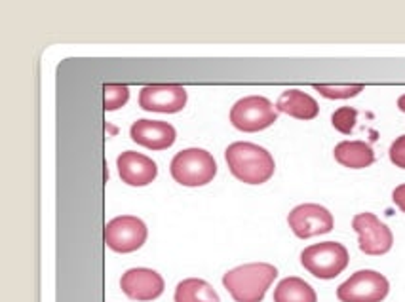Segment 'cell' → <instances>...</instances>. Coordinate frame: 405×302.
Listing matches in <instances>:
<instances>
[{"label": "cell", "mask_w": 405, "mask_h": 302, "mask_svg": "<svg viewBox=\"0 0 405 302\" xmlns=\"http://www.w3.org/2000/svg\"><path fill=\"white\" fill-rule=\"evenodd\" d=\"M230 173L245 185H263L274 175L276 164L272 154L259 144L232 143L225 151Z\"/></svg>", "instance_id": "cell-1"}, {"label": "cell", "mask_w": 405, "mask_h": 302, "mask_svg": "<svg viewBox=\"0 0 405 302\" xmlns=\"http://www.w3.org/2000/svg\"><path fill=\"white\" fill-rule=\"evenodd\" d=\"M276 278V266L268 263H249L225 274L223 285L236 302H263Z\"/></svg>", "instance_id": "cell-2"}, {"label": "cell", "mask_w": 405, "mask_h": 302, "mask_svg": "<svg viewBox=\"0 0 405 302\" xmlns=\"http://www.w3.org/2000/svg\"><path fill=\"white\" fill-rule=\"evenodd\" d=\"M348 249L339 242L314 243L301 253V265L318 280H333L348 266Z\"/></svg>", "instance_id": "cell-3"}, {"label": "cell", "mask_w": 405, "mask_h": 302, "mask_svg": "<svg viewBox=\"0 0 405 302\" xmlns=\"http://www.w3.org/2000/svg\"><path fill=\"white\" fill-rule=\"evenodd\" d=\"M169 173L183 187H204L214 181L217 164L204 149H185L173 156Z\"/></svg>", "instance_id": "cell-4"}, {"label": "cell", "mask_w": 405, "mask_h": 302, "mask_svg": "<svg viewBox=\"0 0 405 302\" xmlns=\"http://www.w3.org/2000/svg\"><path fill=\"white\" fill-rule=\"evenodd\" d=\"M390 293V281L377 270H358L337 287L341 302H382Z\"/></svg>", "instance_id": "cell-5"}, {"label": "cell", "mask_w": 405, "mask_h": 302, "mask_svg": "<svg viewBox=\"0 0 405 302\" xmlns=\"http://www.w3.org/2000/svg\"><path fill=\"white\" fill-rule=\"evenodd\" d=\"M278 118V113L272 103L263 95H247L236 101L230 111L232 126L244 133H257L270 128Z\"/></svg>", "instance_id": "cell-6"}, {"label": "cell", "mask_w": 405, "mask_h": 302, "mask_svg": "<svg viewBox=\"0 0 405 302\" xmlns=\"http://www.w3.org/2000/svg\"><path fill=\"white\" fill-rule=\"evenodd\" d=\"M103 236H105L109 249L126 255V253H133L139 247H143L149 230H147L145 223L138 217L122 215V217L109 220Z\"/></svg>", "instance_id": "cell-7"}, {"label": "cell", "mask_w": 405, "mask_h": 302, "mask_svg": "<svg viewBox=\"0 0 405 302\" xmlns=\"http://www.w3.org/2000/svg\"><path fill=\"white\" fill-rule=\"evenodd\" d=\"M352 228L358 234L359 249L369 257L386 255L394 245V236L384 223L373 213H359L352 219Z\"/></svg>", "instance_id": "cell-8"}, {"label": "cell", "mask_w": 405, "mask_h": 302, "mask_svg": "<svg viewBox=\"0 0 405 302\" xmlns=\"http://www.w3.org/2000/svg\"><path fill=\"white\" fill-rule=\"evenodd\" d=\"M288 223H290L293 234L301 240L328 234L335 227V219H333L331 211L318 204H301L293 207L288 215Z\"/></svg>", "instance_id": "cell-9"}, {"label": "cell", "mask_w": 405, "mask_h": 302, "mask_svg": "<svg viewBox=\"0 0 405 302\" xmlns=\"http://www.w3.org/2000/svg\"><path fill=\"white\" fill-rule=\"evenodd\" d=\"M139 105L143 111H151V113H179L187 105V90L177 84L145 86L139 93Z\"/></svg>", "instance_id": "cell-10"}, {"label": "cell", "mask_w": 405, "mask_h": 302, "mask_svg": "<svg viewBox=\"0 0 405 302\" xmlns=\"http://www.w3.org/2000/svg\"><path fill=\"white\" fill-rule=\"evenodd\" d=\"M120 289L131 301H156L164 293V278L151 268H131L120 278Z\"/></svg>", "instance_id": "cell-11"}, {"label": "cell", "mask_w": 405, "mask_h": 302, "mask_svg": "<svg viewBox=\"0 0 405 302\" xmlns=\"http://www.w3.org/2000/svg\"><path fill=\"white\" fill-rule=\"evenodd\" d=\"M176 128L168 122L135 120L130 128L131 141L151 151H166L176 143Z\"/></svg>", "instance_id": "cell-12"}, {"label": "cell", "mask_w": 405, "mask_h": 302, "mask_svg": "<svg viewBox=\"0 0 405 302\" xmlns=\"http://www.w3.org/2000/svg\"><path fill=\"white\" fill-rule=\"evenodd\" d=\"M116 167H118V175L126 185L130 187H145L156 179L158 167L153 160L139 154V152L126 151L122 152L118 160H116Z\"/></svg>", "instance_id": "cell-13"}, {"label": "cell", "mask_w": 405, "mask_h": 302, "mask_svg": "<svg viewBox=\"0 0 405 302\" xmlns=\"http://www.w3.org/2000/svg\"><path fill=\"white\" fill-rule=\"evenodd\" d=\"M276 108L297 120H314L320 114V106L316 103V99L301 90L283 91L276 101Z\"/></svg>", "instance_id": "cell-14"}, {"label": "cell", "mask_w": 405, "mask_h": 302, "mask_svg": "<svg viewBox=\"0 0 405 302\" xmlns=\"http://www.w3.org/2000/svg\"><path fill=\"white\" fill-rule=\"evenodd\" d=\"M335 160L344 167L364 169L375 162V152L364 141H343L335 147Z\"/></svg>", "instance_id": "cell-15"}, {"label": "cell", "mask_w": 405, "mask_h": 302, "mask_svg": "<svg viewBox=\"0 0 405 302\" xmlns=\"http://www.w3.org/2000/svg\"><path fill=\"white\" fill-rule=\"evenodd\" d=\"M274 302H318V295L303 278H283L274 289Z\"/></svg>", "instance_id": "cell-16"}, {"label": "cell", "mask_w": 405, "mask_h": 302, "mask_svg": "<svg viewBox=\"0 0 405 302\" xmlns=\"http://www.w3.org/2000/svg\"><path fill=\"white\" fill-rule=\"evenodd\" d=\"M176 302H221L217 291L200 278H187L176 287Z\"/></svg>", "instance_id": "cell-17"}, {"label": "cell", "mask_w": 405, "mask_h": 302, "mask_svg": "<svg viewBox=\"0 0 405 302\" xmlns=\"http://www.w3.org/2000/svg\"><path fill=\"white\" fill-rule=\"evenodd\" d=\"M314 90L328 99H350L366 90L361 84H344V86H328V84H316Z\"/></svg>", "instance_id": "cell-18"}, {"label": "cell", "mask_w": 405, "mask_h": 302, "mask_svg": "<svg viewBox=\"0 0 405 302\" xmlns=\"http://www.w3.org/2000/svg\"><path fill=\"white\" fill-rule=\"evenodd\" d=\"M103 97H105V111H118L122 108L128 99H130V90L126 86H120V84H105L103 86Z\"/></svg>", "instance_id": "cell-19"}, {"label": "cell", "mask_w": 405, "mask_h": 302, "mask_svg": "<svg viewBox=\"0 0 405 302\" xmlns=\"http://www.w3.org/2000/svg\"><path fill=\"white\" fill-rule=\"evenodd\" d=\"M356 120H358V111L352 108V106H341L337 108L333 116H331V124L337 131H341L344 135H348L354 126H356Z\"/></svg>", "instance_id": "cell-20"}, {"label": "cell", "mask_w": 405, "mask_h": 302, "mask_svg": "<svg viewBox=\"0 0 405 302\" xmlns=\"http://www.w3.org/2000/svg\"><path fill=\"white\" fill-rule=\"evenodd\" d=\"M390 160L399 169H405V135H399L390 147Z\"/></svg>", "instance_id": "cell-21"}, {"label": "cell", "mask_w": 405, "mask_h": 302, "mask_svg": "<svg viewBox=\"0 0 405 302\" xmlns=\"http://www.w3.org/2000/svg\"><path fill=\"white\" fill-rule=\"evenodd\" d=\"M392 200H394V204L405 213V185H399V187L394 189V192H392Z\"/></svg>", "instance_id": "cell-22"}, {"label": "cell", "mask_w": 405, "mask_h": 302, "mask_svg": "<svg viewBox=\"0 0 405 302\" xmlns=\"http://www.w3.org/2000/svg\"><path fill=\"white\" fill-rule=\"evenodd\" d=\"M397 108H399L402 113H405V93L402 95V97L397 99Z\"/></svg>", "instance_id": "cell-23"}]
</instances>
